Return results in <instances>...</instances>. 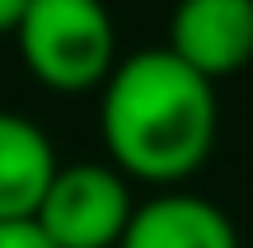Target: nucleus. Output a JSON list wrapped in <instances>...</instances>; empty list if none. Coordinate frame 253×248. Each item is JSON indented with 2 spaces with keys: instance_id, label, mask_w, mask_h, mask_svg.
<instances>
[{
  "instance_id": "nucleus-4",
  "label": "nucleus",
  "mask_w": 253,
  "mask_h": 248,
  "mask_svg": "<svg viewBox=\"0 0 253 248\" xmlns=\"http://www.w3.org/2000/svg\"><path fill=\"white\" fill-rule=\"evenodd\" d=\"M164 47L211 84L239 75L253 61V0H178Z\"/></svg>"
},
{
  "instance_id": "nucleus-3",
  "label": "nucleus",
  "mask_w": 253,
  "mask_h": 248,
  "mask_svg": "<svg viewBox=\"0 0 253 248\" xmlns=\"http://www.w3.org/2000/svg\"><path fill=\"white\" fill-rule=\"evenodd\" d=\"M136 215L131 183L108 159L61 164L33 225L52 248H118Z\"/></svg>"
},
{
  "instance_id": "nucleus-5",
  "label": "nucleus",
  "mask_w": 253,
  "mask_h": 248,
  "mask_svg": "<svg viewBox=\"0 0 253 248\" xmlns=\"http://www.w3.org/2000/svg\"><path fill=\"white\" fill-rule=\"evenodd\" d=\"M118 248H239V230L211 197L169 187L150 202H136Z\"/></svg>"
},
{
  "instance_id": "nucleus-2",
  "label": "nucleus",
  "mask_w": 253,
  "mask_h": 248,
  "mask_svg": "<svg viewBox=\"0 0 253 248\" xmlns=\"http://www.w3.org/2000/svg\"><path fill=\"white\" fill-rule=\"evenodd\" d=\"M28 75L52 94H89L118 66V28L103 0H28L14 28Z\"/></svg>"
},
{
  "instance_id": "nucleus-8",
  "label": "nucleus",
  "mask_w": 253,
  "mask_h": 248,
  "mask_svg": "<svg viewBox=\"0 0 253 248\" xmlns=\"http://www.w3.org/2000/svg\"><path fill=\"white\" fill-rule=\"evenodd\" d=\"M24 9H28V0H0V37H14V28H19V19H24Z\"/></svg>"
},
{
  "instance_id": "nucleus-6",
  "label": "nucleus",
  "mask_w": 253,
  "mask_h": 248,
  "mask_svg": "<svg viewBox=\"0 0 253 248\" xmlns=\"http://www.w3.org/2000/svg\"><path fill=\"white\" fill-rule=\"evenodd\" d=\"M56 169L52 136L33 117L0 108V220H33Z\"/></svg>"
},
{
  "instance_id": "nucleus-1",
  "label": "nucleus",
  "mask_w": 253,
  "mask_h": 248,
  "mask_svg": "<svg viewBox=\"0 0 253 248\" xmlns=\"http://www.w3.org/2000/svg\"><path fill=\"white\" fill-rule=\"evenodd\" d=\"M99 131L108 164L126 183L183 187L216 150V84L183 66L169 47L118 56L99 89Z\"/></svg>"
},
{
  "instance_id": "nucleus-7",
  "label": "nucleus",
  "mask_w": 253,
  "mask_h": 248,
  "mask_svg": "<svg viewBox=\"0 0 253 248\" xmlns=\"http://www.w3.org/2000/svg\"><path fill=\"white\" fill-rule=\"evenodd\" d=\"M0 248H52L33 220H0Z\"/></svg>"
}]
</instances>
